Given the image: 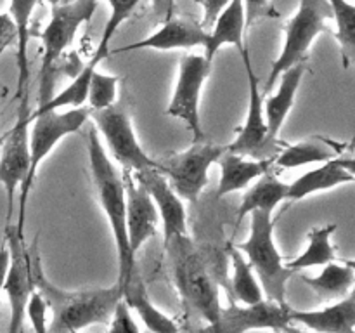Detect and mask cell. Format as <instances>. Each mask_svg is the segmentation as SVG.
<instances>
[{"mask_svg":"<svg viewBox=\"0 0 355 333\" xmlns=\"http://www.w3.org/2000/svg\"><path fill=\"white\" fill-rule=\"evenodd\" d=\"M10 44H16V24L10 14L0 12V52L6 51Z\"/></svg>","mask_w":355,"mask_h":333,"instance_id":"obj_38","label":"cell"},{"mask_svg":"<svg viewBox=\"0 0 355 333\" xmlns=\"http://www.w3.org/2000/svg\"><path fill=\"white\" fill-rule=\"evenodd\" d=\"M47 312H49L47 300H45L44 295H42L37 288H33L26 302V316L37 333L49 332Z\"/></svg>","mask_w":355,"mask_h":333,"instance_id":"obj_34","label":"cell"},{"mask_svg":"<svg viewBox=\"0 0 355 333\" xmlns=\"http://www.w3.org/2000/svg\"><path fill=\"white\" fill-rule=\"evenodd\" d=\"M243 7H245V19H246V30L252 28L253 24L260 23L263 19H274L279 17V10L274 7L272 0H243Z\"/></svg>","mask_w":355,"mask_h":333,"instance_id":"obj_35","label":"cell"},{"mask_svg":"<svg viewBox=\"0 0 355 333\" xmlns=\"http://www.w3.org/2000/svg\"><path fill=\"white\" fill-rule=\"evenodd\" d=\"M336 23L335 38L342 51L343 68L355 66V6L349 0H329Z\"/></svg>","mask_w":355,"mask_h":333,"instance_id":"obj_30","label":"cell"},{"mask_svg":"<svg viewBox=\"0 0 355 333\" xmlns=\"http://www.w3.org/2000/svg\"><path fill=\"white\" fill-rule=\"evenodd\" d=\"M165 250L170 276L184 302V307L198 318L215 323L220 314L218 283L211 274L201 250L194 245L189 234L166 239Z\"/></svg>","mask_w":355,"mask_h":333,"instance_id":"obj_2","label":"cell"},{"mask_svg":"<svg viewBox=\"0 0 355 333\" xmlns=\"http://www.w3.org/2000/svg\"><path fill=\"white\" fill-rule=\"evenodd\" d=\"M132 176L144 186L151 194L156 208H158L159 221L163 224V241L173 236L189 234L187 231V210L179 194L170 186L168 179L159 169H144L134 172Z\"/></svg>","mask_w":355,"mask_h":333,"instance_id":"obj_16","label":"cell"},{"mask_svg":"<svg viewBox=\"0 0 355 333\" xmlns=\"http://www.w3.org/2000/svg\"><path fill=\"white\" fill-rule=\"evenodd\" d=\"M231 266H232V276L229 280V290L231 295L241 304H253L262 298H266L260 284L259 278H257L255 271H253L252 264L245 257V253L239 248H231Z\"/></svg>","mask_w":355,"mask_h":333,"instance_id":"obj_29","label":"cell"},{"mask_svg":"<svg viewBox=\"0 0 355 333\" xmlns=\"http://www.w3.org/2000/svg\"><path fill=\"white\" fill-rule=\"evenodd\" d=\"M225 149L227 146L196 141L186 151L175 153L159 162V170L182 200L194 203L208 184L210 166L218 162Z\"/></svg>","mask_w":355,"mask_h":333,"instance_id":"obj_10","label":"cell"},{"mask_svg":"<svg viewBox=\"0 0 355 333\" xmlns=\"http://www.w3.org/2000/svg\"><path fill=\"white\" fill-rule=\"evenodd\" d=\"M210 31L198 21L189 17L172 16L168 21L162 23V26L149 37L134 44L123 45L110 52V56L121 54V52L142 51V49H153V51H175V49H194L205 47L208 42Z\"/></svg>","mask_w":355,"mask_h":333,"instance_id":"obj_17","label":"cell"},{"mask_svg":"<svg viewBox=\"0 0 355 333\" xmlns=\"http://www.w3.org/2000/svg\"><path fill=\"white\" fill-rule=\"evenodd\" d=\"M305 75V62L291 66L290 69L281 73L277 78L279 87L276 94L263 99V111H266L267 127H269V135L272 139H279V132L283 128L284 120L290 114L291 108L295 104L298 89H300L302 78Z\"/></svg>","mask_w":355,"mask_h":333,"instance_id":"obj_22","label":"cell"},{"mask_svg":"<svg viewBox=\"0 0 355 333\" xmlns=\"http://www.w3.org/2000/svg\"><path fill=\"white\" fill-rule=\"evenodd\" d=\"M99 0H71L52 7L51 21L40 33L42 62L38 71V104H44L54 94L55 69L66 49L73 44L82 24L90 23Z\"/></svg>","mask_w":355,"mask_h":333,"instance_id":"obj_4","label":"cell"},{"mask_svg":"<svg viewBox=\"0 0 355 333\" xmlns=\"http://www.w3.org/2000/svg\"><path fill=\"white\" fill-rule=\"evenodd\" d=\"M3 234H6L3 239L9 246V267H7L6 283H3V291H6L10 305L9 332L19 333L24 325L28 297L33 290L30 250L24 245L23 234L17 231L16 225L6 224Z\"/></svg>","mask_w":355,"mask_h":333,"instance_id":"obj_14","label":"cell"},{"mask_svg":"<svg viewBox=\"0 0 355 333\" xmlns=\"http://www.w3.org/2000/svg\"><path fill=\"white\" fill-rule=\"evenodd\" d=\"M307 287H311L315 293L324 300H333V298H342L352 290L355 284V273L350 266L336 264L335 260L326 266L318 276H302Z\"/></svg>","mask_w":355,"mask_h":333,"instance_id":"obj_28","label":"cell"},{"mask_svg":"<svg viewBox=\"0 0 355 333\" xmlns=\"http://www.w3.org/2000/svg\"><path fill=\"white\" fill-rule=\"evenodd\" d=\"M90 118V108H69L66 111H40L30 114V169L24 182L19 187V215H17V231L24 234V217L26 205L37 177L40 163L51 155L52 149L68 135L76 134Z\"/></svg>","mask_w":355,"mask_h":333,"instance_id":"obj_6","label":"cell"},{"mask_svg":"<svg viewBox=\"0 0 355 333\" xmlns=\"http://www.w3.org/2000/svg\"><path fill=\"white\" fill-rule=\"evenodd\" d=\"M120 287L121 298L130 305L132 311L137 312V316L141 318V321L144 323L146 328L156 333H173L179 330V325H177L172 318H168L165 312L159 311V309L153 304L137 267L132 271L128 280L125 281L123 284H120Z\"/></svg>","mask_w":355,"mask_h":333,"instance_id":"obj_23","label":"cell"},{"mask_svg":"<svg viewBox=\"0 0 355 333\" xmlns=\"http://www.w3.org/2000/svg\"><path fill=\"white\" fill-rule=\"evenodd\" d=\"M7 267H9V246L3 239L2 245H0V318H2V291L3 283H6Z\"/></svg>","mask_w":355,"mask_h":333,"instance_id":"obj_40","label":"cell"},{"mask_svg":"<svg viewBox=\"0 0 355 333\" xmlns=\"http://www.w3.org/2000/svg\"><path fill=\"white\" fill-rule=\"evenodd\" d=\"M208 42L205 45V58L214 61L215 54L225 45H234L238 51L245 47L246 19L243 0H231L227 7L218 14L214 26L210 28Z\"/></svg>","mask_w":355,"mask_h":333,"instance_id":"obj_24","label":"cell"},{"mask_svg":"<svg viewBox=\"0 0 355 333\" xmlns=\"http://www.w3.org/2000/svg\"><path fill=\"white\" fill-rule=\"evenodd\" d=\"M130 311V305L123 298H120V302L114 307L110 323H107V330L111 333H137L139 326Z\"/></svg>","mask_w":355,"mask_h":333,"instance_id":"obj_36","label":"cell"},{"mask_svg":"<svg viewBox=\"0 0 355 333\" xmlns=\"http://www.w3.org/2000/svg\"><path fill=\"white\" fill-rule=\"evenodd\" d=\"M89 163L92 172L94 187H96L97 200L103 207L104 215L110 222L113 232L114 246H116L118 259V284H123L128 280L132 271L135 269V257L130 253L127 238V198H125L123 176L116 170L113 162L107 156L96 127L89 130Z\"/></svg>","mask_w":355,"mask_h":333,"instance_id":"obj_3","label":"cell"},{"mask_svg":"<svg viewBox=\"0 0 355 333\" xmlns=\"http://www.w3.org/2000/svg\"><path fill=\"white\" fill-rule=\"evenodd\" d=\"M288 198V184L283 182L272 170L260 176L257 182L243 194L241 205L238 208V224H241L246 215L253 210L274 212Z\"/></svg>","mask_w":355,"mask_h":333,"instance_id":"obj_26","label":"cell"},{"mask_svg":"<svg viewBox=\"0 0 355 333\" xmlns=\"http://www.w3.org/2000/svg\"><path fill=\"white\" fill-rule=\"evenodd\" d=\"M30 110H17V120L2 142L0 184L6 191V224H10L16 191L24 182L30 169Z\"/></svg>","mask_w":355,"mask_h":333,"instance_id":"obj_13","label":"cell"},{"mask_svg":"<svg viewBox=\"0 0 355 333\" xmlns=\"http://www.w3.org/2000/svg\"><path fill=\"white\" fill-rule=\"evenodd\" d=\"M106 2L110 3L111 14L107 17L106 24H104L103 35H101V40L97 44L96 52H94L92 59H90V62L96 66H99V62L110 56V44L114 35H116L118 28L134 14L135 7L139 6L141 0H106Z\"/></svg>","mask_w":355,"mask_h":333,"instance_id":"obj_32","label":"cell"},{"mask_svg":"<svg viewBox=\"0 0 355 333\" xmlns=\"http://www.w3.org/2000/svg\"><path fill=\"white\" fill-rule=\"evenodd\" d=\"M207 332L215 333H243L250 330H295L286 302L262 298L253 304H231L220 309L215 323L205 326Z\"/></svg>","mask_w":355,"mask_h":333,"instance_id":"obj_12","label":"cell"},{"mask_svg":"<svg viewBox=\"0 0 355 333\" xmlns=\"http://www.w3.org/2000/svg\"><path fill=\"white\" fill-rule=\"evenodd\" d=\"M90 118L123 172L134 173L144 169H159V162L151 158L139 142L125 104L114 103L106 110H90Z\"/></svg>","mask_w":355,"mask_h":333,"instance_id":"obj_9","label":"cell"},{"mask_svg":"<svg viewBox=\"0 0 355 333\" xmlns=\"http://www.w3.org/2000/svg\"><path fill=\"white\" fill-rule=\"evenodd\" d=\"M276 219L274 212L253 210L250 214V236L236 248L241 250L252 264L266 298L276 302H286L288 281L295 271L284 264L274 239Z\"/></svg>","mask_w":355,"mask_h":333,"instance_id":"obj_5","label":"cell"},{"mask_svg":"<svg viewBox=\"0 0 355 333\" xmlns=\"http://www.w3.org/2000/svg\"><path fill=\"white\" fill-rule=\"evenodd\" d=\"M38 0H10L9 14L16 24V66H17V89L16 99L19 103L17 110H30L28 106V89H30V59H28V44H30L31 14Z\"/></svg>","mask_w":355,"mask_h":333,"instance_id":"obj_19","label":"cell"},{"mask_svg":"<svg viewBox=\"0 0 355 333\" xmlns=\"http://www.w3.org/2000/svg\"><path fill=\"white\" fill-rule=\"evenodd\" d=\"M28 250H30L33 288L44 295L49 304V311H52L49 332H78L87 326L110 323L114 307L121 298V287L118 281L106 288H89V290L76 291L62 290L45 274L40 250H38V236Z\"/></svg>","mask_w":355,"mask_h":333,"instance_id":"obj_1","label":"cell"},{"mask_svg":"<svg viewBox=\"0 0 355 333\" xmlns=\"http://www.w3.org/2000/svg\"><path fill=\"white\" fill-rule=\"evenodd\" d=\"M194 2L203 9V21H201V24L207 30H210L214 26L215 19L218 17V14L231 3V0H194Z\"/></svg>","mask_w":355,"mask_h":333,"instance_id":"obj_37","label":"cell"},{"mask_svg":"<svg viewBox=\"0 0 355 333\" xmlns=\"http://www.w3.org/2000/svg\"><path fill=\"white\" fill-rule=\"evenodd\" d=\"M336 229H338L336 224H324L312 228L307 234V248H305L297 259L290 260L286 266L297 273V271L300 269L326 266V264L336 260V250L331 243V238L333 234H335Z\"/></svg>","mask_w":355,"mask_h":333,"instance_id":"obj_27","label":"cell"},{"mask_svg":"<svg viewBox=\"0 0 355 333\" xmlns=\"http://www.w3.org/2000/svg\"><path fill=\"white\" fill-rule=\"evenodd\" d=\"M343 262L347 264V266H350L354 269V273H355V259H347V260H343Z\"/></svg>","mask_w":355,"mask_h":333,"instance_id":"obj_43","label":"cell"},{"mask_svg":"<svg viewBox=\"0 0 355 333\" xmlns=\"http://www.w3.org/2000/svg\"><path fill=\"white\" fill-rule=\"evenodd\" d=\"M151 7L159 24L175 16V0H151Z\"/></svg>","mask_w":355,"mask_h":333,"instance_id":"obj_39","label":"cell"},{"mask_svg":"<svg viewBox=\"0 0 355 333\" xmlns=\"http://www.w3.org/2000/svg\"><path fill=\"white\" fill-rule=\"evenodd\" d=\"M121 176H123L125 198H127L128 248L135 257L144 243L156 236L159 214L151 194L132 176V172H123Z\"/></svg>","mask_w":355,"mask_h":333,"instance_id":"obj_15","label":"cell"},{"mask_svg":"<svg viewBox=\"0 0 355 333\" xmlns=\"http://www.w3.org/2000/svg\"><path fill=\"white\" fill-rule=\"evenodd\" d=\"M38 2L51 3V7H54V6H61V3H68V2H71V0H38Z\"/></svg>","mask_w":355,"mask_h":333,"instance_id":"obj_42","label":"cell"},{"mask_svg":"<svg viewBox=\"0 0 355 333\" xmlns=\"http://www.w3.org/2000/svg\"><path fill=\"white\" fill-rule=\"evenodd\" d=\"M211 73V61L200 54H186L179 61L175 89L170 99L166 114L184 121L187 130L193 135V142L205 141L201 127V92Z\"/></svg>","mask_w":355,"mask_h":333,"instance_id":"obj_11","label":"cell"},{"mask_svg":"<svg viewBox=\"0 0 355 333\" xmlns=\"http://www.w3.org/2000/svg\"><path fill=\"white\" fill-rule=\"evenodd\" d=\"M0 54H2V52H0ZM7 94V89L3 85H0V97H3ZM0 142H2V137H0Z\"/></svg>","mask_w":355,"mask_h":333,"instance_id":"obj_44","label":"cell"},{"mask_svg":"<svg viewBox=\"0 0 355 333\" xmlns=\"http://www.w3.org/2000/svg\"><path fill=\"white\" fill-rule=\"evenodd\" d=\"M345 144L336 142L335 139L312 135L295 144H284L281 151L274 156V166L279 169H297V166L312 165V163H326L338 156L345 155Z\"/></svg>","mask_w":355,"mask_h":333,"instance_id":"obj_21","label":"cell"},{"mask_svg":"<svg viewBox=\"0 0 355 333\" xmlns=\"http://www.w3.org/2000/svg\"><path fill=\"white\" fill-rule=\"evenodd\" d=\"M333 19V9L329 0H300L297 12L284 26V42L281 54L270 66L263 94L270 92L281 73L291 66L307 62L312 44L321 33L328 31L326 21Z\"/></svg>","mask_w":355,"mask_h":333,"instance_id":"obj_7","label":"cell"},{"mask_svg":"<svg viewBox=\"0 0 355 333\" xmlns=\"http://www.w3.org/2000/svg\"><path fill=\"white\" fill-rule=\"evenodd\" d=\"M97 66L92 65L89 61V65L83 66L82 69H78L75 78L71 80V83L64 87L59 94L52 96L51 99L45 101L44 104H38V108L35 110V113H40V111H54V110H62V108H78L83 106L87 103V96H89V85L90 78H92V73Z\"/></svg>","mask_w":355,"mask_h":333,"instance_id":"obj_31","label":"cell"},{"mask_svg":"<svg viewBox=\"0 0 355 333\" xmlns=\"http://www.w3.org/2000/svg\"><path fill=\"white\" fill-rule=\"evenodd\" d=\"M336 162L343 166V169L349 170L350 173L355 177V156H349V155H342L336 158Z\"/></svg>","mask_w":355,"mask_h":333,"instance_id":"obj_41","label":"cell"},{"mask_svg":"<svg viewBox=\"0 0 355 333\" xmlns=\"http://www.w3.org/2000/svg\"><path fill=\"white\" fill-rule=\"evenodd\" d=\"M355 177L347 169H343L338 162L329 160L322 163L314 170H309L304 176L295 179L293 182L288 184V198L286 201H300L311 194L321 193V191L335 189L342 184L354 182Z\"/></svg>","mask_w":355,"mask_h":333,"instance_id":"obj_25","label":"cell"},{"mask_svg":"<svg viewBox=\"0 0 355 333\" xmlns=\"http://www.w3.org/2000/svg\"><path fill=\"white\" fill-rule=\"evenodd\" d=\"M217 163L220 166V179H218L215 198H224L236 191L245 189L253 180L274 169V158L255 160L229 149H225Z\"/></svg>","mask_w":355,"mask_h":333,"instance_id":"obj_18","label":"cell"},{"mask_svg":"<svg viewBox=\"0 0 355 333\" xmlns=\"http://www.w3.org/2000/svg\"><path fill=\"white\" fill-rule=\"evenodd\" d=\"M290 316L293 323L307 326L315 332L349 333L355 330V284L352 290L340 298L336 304L315 311H300L291 309Z\"/></svg>","mask_w":355,"mask_h":333,"instance_id":"obj_20","label":"cell"},{"mask_svg":"<svg viewBox=\"0 0 355 333\" xmlns=\"http://www.w3.org/2000/svg\"><path fill=\"white\" fill-rule=\"evenodd\" d=\"M239 54H241L243 65H245L246 82H248V114H246L245 123L236 130L238 135L227 146V149L255 160L274 158L286 142L279 141V139H272L269 135L266 111H263V90L260 89V78L257 76L255 68H253L248 45H245L239 51Z\"/></svg>","mask_w":355,"mask_h":333,"instance_id":"obj_8","label":"cell"},{"mask_svg":"<svg viewBox=\"0 0 355 333\" xmlns=\"http://www.w3.org/2000/svg\"><path fill=\"white\" fill-rule=\"evenodd\" d=\"M118 83H120L118 76L101 73L97 71V68L94 69L89 85V96H87L90 110H106V108L113 106L118 101Z\"/></svg>","mask_w":355,"mask_h":333,"instance_id":"obj_33","label":"cell"}]
</instances>
